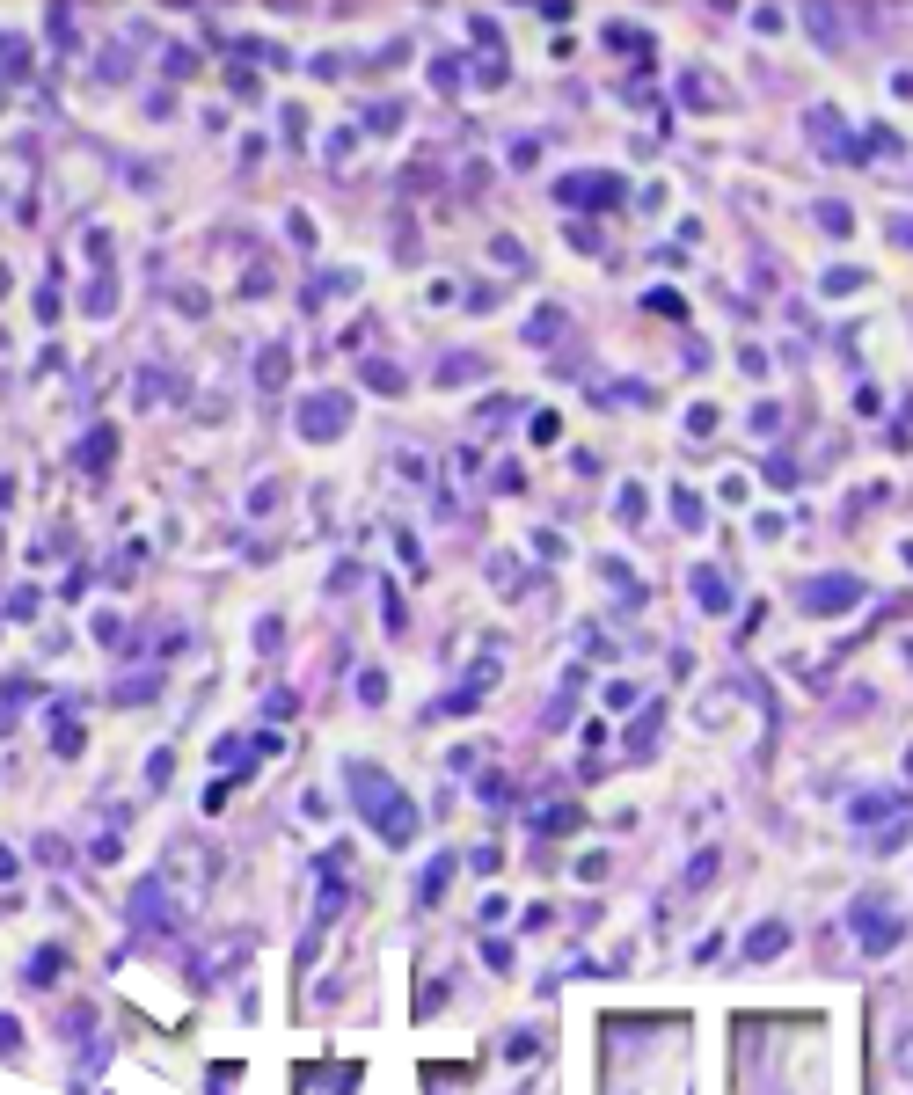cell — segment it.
<instances>
[{
  "label": "cell",
  "instance_id": "obj_7",
  "mask_svg": "<svg viewBox=\"0 0 913 1095\" xmlns=\"http://www.w3.org/2000/svg\"><path fill=\"white\" fill-rule=\"evenodd\" d=\"M745 950H753V957H775V950H782V927H760V935L745 942Z\"/></svg>",
  "mask_w": 913,
  "mask_h": 1095
},
{
  "label": "cell",
  "instance_id": "obj_3",
  "mask_svg": "<svg viewBox=\"0 0 913 1095\" xmlns=\"http://www.w3.org/2000/svg\"><path fill=\"white\" fill-rule=\"evenodd\" d=\"M855 599H863V584H855V577H826V584L803 591V607H812V614H840V607H855Z\"/></svg>",
  "mask_w": 913,
  "mask_h": 1095
},
{
  "label": "cell",
  "instance_id": "obj_6",
  "mask_svg": "<svg viewBox=\"0 0 913 1095\" xmlns=\"http://www.w3.org/2000/svg\"><path fill=\"white\" fill-rule=\"evenodd\" d=\"M819 219H826V234H847L855 219H847V205H819Z\"/></svg>",
  "mask_w": 913,
  "mask_h": 1095
},
{
  "label": "cell",
  "instance_id": "obj_2",
  "mask_svg": "<svg viewBox=\"0 0 913 1095\" xmlns=\"http://www.w3.org/2000/svg\"><path fill=\"white\" fill-rule=\"evenodd\" d=\"M855 935H863V950H891V942H899V920H891L884 906L863 898V906H855Z\"/></svg>",
  "mask_w": 913,
  "mask_h": 1095
},
{
  "label": "cell",
  "instance_id": "obj_5",
  "mask_svg": "<svg viewBox=\"0 0 913 1095\" xmlns=\"http://www.w3.org/2000/svg\"><path fill=\"white\" fill-rule=\"evenodd\" d=\"M556 328H563V314L549 307V314H533V344H556Z\"/></svg>",
  "mask_w": 913,
  "mask_h": 1095
},
{
  "label": "cell",
  "instance_id": "obj_4",
  "mask_svg": "<svg viewBox=\"0 0 913 1095\" xmlns=\"http://www.w3.org/2000/svg\"><path fill=\"white\" fill-rule=\"evenodd\" d=\"M694 599H702V607H724L731 591H724V577H702V570H694Z\"/></svg>",
  "mask_w": 913,
  "mask_h": 1095
},
{
  "label": "cell",
  "instance_id": "obj_1",
  "mask_svg": "<svg viewBox=\"0 0 913 1095\" xmlns=\"http://www.w3.org/2000/svg\"><path fill=\"white\" fill-rule=\"evenodd\" d=\"M351 796H358V810L381 826V840L388 847H409V833H417V810H402V789L381 775V766H351Z\"/></svg>",
  "mask_w": 913,
  "mask_h": 1095
}]
</instances>
